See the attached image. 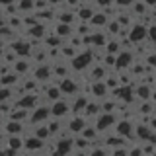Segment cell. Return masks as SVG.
<instances>
[{
  "label": "cell",
  "instance_id": "6da1fadb",
  "mask_svg": "<svg viewBox=\"0 0 156 156\" xmlns=\"http://www.w3.org/2000/svg\"><path fill=\"white\" fill-rule=\"evenodd\" d=\"M72 66V70L74 72H86L88 68L94 65V47H86V49H80V53L72 58V61H68Z\"/></svg>",
  "mask_w": 156,
  "mask_h": 156
},
{
  "label": "cell",
  "instance_id": "7a4b0ae2",
  "mask_svg": "<svg viewBox=\"0 0 156 156\" xmlns=\"http://www.w3.org/2000/svg\"><path fill=\"white\" fill-rule=\"evenodd\" d=\"M31 76L35 78L39 84L51 82L55 78V74H53V62H35V66L31 70Z\"/></svg>",
  "mask_w": 156,
  "mask_h": 156
},
{
  "label": "cell",
  "instance_id": "3957f363",
  "mask_svg": "<svg viewBox=\"0 0 156 156\" xmlns=\"http://www.w3.org/2000/svg\"><path fill=\"white\" fill-rule=\"evenodd\" d=\"M53 117L51 111V104H41L37 105L35 109H31V119H29V125H37V123H47Z\"/></svg>",
  "mask_w": 156,
  "mask_h": 156
},
{
  "label": "cell",
  "instance_id": "277c9868",
  "mask_svg": "<svg viewBox=\"0 0 156 156\" xmlns=\"http://www.w3.org/2000/svg\"><path fill=\"white\" fill-rule=\"evenodd\" d=\"M129 37L135 45H140L143 41L148 39V26H144L143 22H136L129 27Z\"/></svg>",
  "mask_w": 156,
  "mask_h": 156
},
{
  "label": "cell",
  "instance_id": "5b68a950",
  "mask_svg": "<svg viewBox=\"0 0 156 156\" xmlns=\"http://www.w3.org/2000/svg\"><path fill=\"white\" fill-rule=\"evenodd\" d=\"M65 121H66V131H68L70 135H74V136L80 135L82 131H84V127L90 123V121H88L82 113H80V115H70V117H68V119H65Z\"/></svg>",
  "mask_w": 156,
  "mask_h": 156
},
{
  "label": "cell",
  "instance_id": "8992f818",
  "mask_svg": "<svg viewBox=\"0 0 156 156\" xmlns=\"http://www.w3.org/2000/svg\"><path fill=\"white\" fill-rule=\"evenodd\" d=\"M27 125L29 123H22V121H14V119H4L2 133L4 135H23L26 136V133L29 131Z\"/></svg>",
  "mask_w": 156,
  "mask_h": 156
},
{
  "label": "cell",
  "instance_id": "52a82bcc",
  "mask_svg": "<svg viewBox=\"0 0 156 156\" xmlns=\"http://www.w3.org/2000/svg\"><path fill=\"white\" fill-rule=\"evenodd\" d=\"M58 86H61V90H62V96L74 98L76 94H80V82L72 76H66V78H62V80H58Z\"/></svg>",
  "mask_w": 156,
  "mask_h": 156
},
{
  "label": "cell",
  "instance_id": "ba28073f",
  "mask_svg": "<svg viewBox=\"0 0 156 156\" xmlns=\"http://www.w3.org/2000/svg\"><path fill=\"white\" fill-rule=\"evenodd\" d=\"M94 123H96V129L100 131V133L105 135V133H109V129H113V127H115L117 117H115V113H101Z\"/></svg>",
  "mask_w": 156,
  "mask_h": 156
},
{
  "label": "cell",
  "instance_id": "9c48e42d",
  "mask_svg": "<svg viewBox=\"0 0 156 156\" xmlns=\"http://www.w3.org/2000/svg\"><path fill=\"white\" fill-rule=\"evenodd\" d=\"M51 111H53V117H58V119H68L72 115V109H70V101L66 100H57L55 104H51Z\"/></svg>",
  "mask_w": 156,
  "mask_h": 156
},
{
  "label": "cell",
  "instance_id": "30bf717a",
  "mask_svg": "<svg viewBox=\"0 0 156 156\" xmlns=\"http://www.w3.org/2000/svg\"><path fill=\"white\" fill-rule=\"evenodd\" d=\"M101 113H104V109H101V101L100 100H90V101H88V105H86V109L82 111V115H84L90 123H94Z\"/></svg>",
  "mask_w": 156,
  "mask_h": 156
},
{
  "label": "cell",
  "instance_id": "8fae6325",
  "mask_svg": "<svg viewBox=\"0 0 156 156\" xmlns=\"http://www.w3.org/2000/svg\"><path fill=\"white\" fill-rule=\"evenodd\" d=\"M47 148V140H43V139H39V136L35 135H27L26 136V152L29 154H35V152H41V150H45Z\"/></svg>",
  "mask_w": 156,
  "mask_h": 156
},
{
  "label": "cell",
  "instance_id": "7c38bea8",
  "mask_svg": "<svg viewBox=\"0 0 156 156\" xmlns=\"http://www.w3.org/2000/svg\"><path fill=\"white\" fill-rule=\"evenodd\" d=\"M86 78H88V80H92V82L105 80V78H107V66L104 65V62H94V65L86 70Z\"/></svg>",
  "mask_w": 156,
  "mask_h": 156
},
{
  "label": "cell",
  "instance_id": "4fadbf2b",
  "mask_svg": "<svg viewBox=\"0 0 156 156\" xmlns=\"http://www.w3.org/2000/svg\"><path fill=\"white\" fill-rule=\"evenodd\" d=\"M152 84H148V82H144V80H136V84H135V94H136V100L139 101H146V100H150L152 98Z\"/></svg>",
  "mask_w": 156,
  "mask_h": 156
},
{
  "label": "cell",
  "instance_id": "5bb4252c",
  "mask_svg": "<svg viewBox=\"0 0 156 156\" xmlns=\"http://www.w3.org/2000/svg\"><path fill=\"white\" fill-rule=\"evenodd\" d=\"M107 96H111V90L107 88L105 84V80H96V82H92V98L94 100H105Z\"/></svg>",
  "mask_w": 156,
  "mask_h": 156
},
{
  "label": "cell",
  "instance_id": "9a60e30c",
  "mask_svg": "<svg viewBox=\"0 0 156 156\" xmlns=\"http://www.w3.org/2000/svg\"><path fill=\"white\" fill-rule=\"evenodd\" d=\"M135 62V53L133 51H121L119 55H117V70H129L131 65Z\"/></svg>",
  "mask_w": 156,
  "mask_h": 156
},
{
  "label": "cell",
  "instance_id": "2e32d148",
  "mask_svg": "<svg viewBox=\"0 0 156 156\" xmlns=\"http://www.w3.org/2000/svg\"><path fill=\"white\" fill-rule=\"evenodd\" d=\"M70 72H74V70H72L70 65H65V58H61V61L53 62V74H55L57 80H62V78L70 76Z\"/></svg>",
  "mask_w": 156,
  "mask_h": 156
},
{
  "label": "cell",
  "instance_id": "e0dca14e",
  "mask_svg": "<svg viewBox=\"0 0 156 156\" xmlns=\"http://www.w3.org/2000/svg\"><path fill=\"white\" fill-rule=\"evenodd\" d=\"M96 10H94V2H84L80 8L76 10V18L78 22H90L92 18H94Z\"/></svg>",
  "mask_w": 156,
  "mask_h": 156
},
{
  "label": "cell",
  "instance_id": "ac0fdd59",
  "mask_svg": "<svg viewBox=\"0 0 156 156\" xmlns=\"http://www.w3.org/2000/svg\"><path fill=\"white\" fill-rule=\"evenodd\" d=\"M57 22H62V23H70V26H74V23L78 22L76 12H74V10H68V8L57 10Z\"/></svg>",
  "mask_w": 156,
  "mask_h": 156
},
{
  "label": "cell",
  "instance_id": "d6986e66",
  "mask_svg": "<svg viewBox=\"0 0 156 156\" xmlns=\"http://www.w3.org/2000/svg\"><path fill=\"white\" fill-rule=\"evenodd\" d=\"M109 16H107V14L104 12V10H98V12L94 14V18H92L90 20V23H92V27H98V29H101V27H105L107 26V23H109Z\"/></svg>",
  "mask_w": 156,
  "mask_h": 156
},
{
  "label": "cell",
  "instance_id": "ffe728a7",
  "mask_svg": "<svg viewBox=\"0 0 156 156\" xmlns=\"http://www.w3.org/2000/svg\"><path fill=\"white\" fill-rule=\"evenodd\" d=\"M129 10H131V14H133L135 18H136V16H140V18H143V16H146V14L150 12V6L144 2V0H136V2H135V4H133V6H131Z\"/></svg>",
  "mask_w": 156,
  "mask_h": 156
},
{
  "label": "cell",
  "instance_id": "44dd1931",
  "mask_svg": "<svg viewBox=\"0 0 156 156\" xmlns=\"http://www.w3.org/2000/svg\"><path fill=\"white\" fill-rule=\"evenodd\" d=\"M55 33H57L58 37H62V39H68L72 33H74V26H70V23H62V22H57Z\"/></svg>",
  "mask_w": 156,
  "mask_h": 156
},
{
  "label": "cell",
  "instance_id": "7402d4cb",
  "mask_svg": "<svg viewBox=\"0 0 156 156\" xmlns=\"http://www.w3.org/2000/svg\"><path fill=\"white\" fill-rule=\"evenodd\" d=\"M22 78L23 76H20L16 70H12V72H8V74H4L0 78V84L2 86H18L20 82H22Z\"/></svg>",
  "mask_w": 156,
  "mask_h": 156
},
{
  "label": "cell",
  "instance_id": "603a6c76",
  "mask_svg": "<svg viewBox=\"0 0 156 156\" xmlns=\"http://www.w3.org/2000/svg\"><path fill=\"white\" fill-rule=\"evenodd\" d=\"M78 53H80V47H74L72 43H66V45H61V55L65 61H72Z\"/></svg>",
  "mask_w": 156,
  "mask_h": 156
},
{
  "label": "cell",
  "instance_id": "cb8c5ba5",
  "mask_svg": "<svg viewBox=\"0 0 156 156\" xmlns=\"http://www.w3.org/2000/svg\"><path fill=\"white\" fill-rule=\"evenodd\" d=\"M105 29H107V33H109V37H119L121 31H123V26H121V23L117 22L115 18H111L109 23L105 26Z\"/></svg>",
  "mask_w": 156,
  "mask_h": 156
},
{
  "label": "cell",
  "instance_id": "d4e9b609",
  "mask_svg": "<svg viewBox=\"0 0 156 156\" xmlns=\"http://www.w3.org/2000/svg\"><path fill=\"white\" fill-rule=\"evenodd\" d=\"M20 14H33L35 12V0H18Z\"/></svg>",
  "mask_w": 156,
  "mask_h": 156
},
{
  "label": "cell",
  "instance_id": "484cf974",
  "mask_svg": "<svg viewBox=\"0 0 156 156\" xmlns=\"http://www.w3.org/2000/svg\"><path fill=\"white\" fill-rule=\"evenodd\" d=\"M105 84H107V88H109L111 92L113 90H117V88L121 86V80H119V76H115V74H107V78H105Z\"/></svg>",
  "mask_w": 156,
  "mask_h": 156
},
{
  "label": "cell",
  "instance_id": "4316f807",
  "mask_svg": "<svg viewBox=\"0 0 156 156\" xmlns=\"http://www.w3.org/2000/svg\"><path fill=\"white\" fill-rule=\"evenodd\" d=\"M109 156H129V146H119V148H111Z\"/></svg>",
  "mask_w": 156,
  "mask_h": 156
},
{
  "label": "cell",
  "instance_id": "83f0119b",
  "mask_svg": "<svg viewBox=\"0 0 156 156\" xmlns=\"http://www.w3.org/2000/svg\"><path fill=\"white\" fill-rule=\"evenodd\" d=\"M82 4H84L82 0H65V8H68V10H74V12H76V10L82 6Z\"/></svg>",
  "mask_w": 156,
  "mask_h": 156
},
{
  "label": "cell",
  "instance_id": "f1b7e54d",
  "mask_svg": "<svg viewBox=\"0 0 156 156\" xmlns=\"http://www.w3.org/2000/svg\"><path fill=\"white\" fill-rule=\"evenodd\" d=\"M148 41L152 43V45H156V22L148 26Z\"/></svg>",
  "mask_w": 156,
  "mask_h": 156
},
{
  "label": "cell",
  "instance_id": "f546056e",
  "mask_svg": "<svg viewBox=\"0 0 156 156\" xmlns=\"http://www.w3.org/2000/svg\"><path fill=\"white\" fill-rule=\"evenodd\" d=\"M94 4L100 10H104V8H109V6H113L115 4V0H94Z\"/></svg>",
  "mask_w": 156,
  "mask_h": 156
},
{
  "label": "cell",
  "instance_id": "4dcf8cb0",
  "mask_svg": "<svg viewBox=\"0 0 156 156\" xmlns=\"http://www.w3.org/2000/svg\"><path fill=\"white\" fill-rule=\"evenodd\" d=\"M135 2H136V0H115V6H119L121 10H123V8H125V10H129Z\"/></svg>",
  "mask_w": 156,
  "mask_h": 156
},
{
  "label": "cell",
  "instance_id": "1f68e13d",
  "mask_svg": "<svg viewBox=\"0 0 156 156\" xmlns=\"http://www.w3.org/2000/svg\"><path fill=\"white\" fill-rule=\"evenodd\" d=\"M49 6L55 10H61V8H65V0H49Z\"/></svg>",
  "mask_w": 156,
  "mask_h": 156
},
{
  "label": "cell",
  "instance_id": "d6a6232c",
  "mask_svg": "<svg viewBox=\"0 0 156 156\" xmlns=\"http://www.w3.org/2000/svg\"><path fill=\"white\" fill-rule=\"evenodd\" d=\"M68 156H88V152H86V150H72Z\"/></svg>",
  "mask_w": 156,
  "mask_h": 156
},
{
  "label": "cell",
  "instance_id": "836d02e7",
  "mask_svg": "<svg viewBox=\"0 0 156 156\" xmlns=\"http://www.w3.org/2000/svg\"><path fill=\"white\" fill-rule=\"evenodd\" d=\"M18 0H0V4H2V6H10V4H16Z\"/></svg>",
  "mask_w": 156,
  "mask_h": 156
},
{
  "label": "cell",
  "instance_id": "e575fe53",
  "mask_svg": "<svg viewBox=\"0 0 156 156\" xmlns=\"http://www.w3.org/2000/svg\"><path fill=\"white\" fill-rule=\"evenodd\" d=\"M144 2H146V4H148V6H150V8H154V6H156V0H144Z\"/></svg>",
  "mask_w": 156,
  "mask_h": 156
},
{
  "label": "cell",
  "instance_id": "d590c367",
  "mask_svg": "<svg viewBox=\"0 0 156 156\" xmlns=\"http://www.w3.org/2000/svg\"><path fill=\"white\" fill-rule=\"evenodd\" d=\"M150 100H152L154 104H156V88H154V90H152V98H150Z\"/></svg>",
  "mask_w": 156,
  "mask_h": 156
},
{
  "label": "cell",
  "instance_id": "8d00e7d4",
  "mask_svg": "<svg viewBox=\"0 0 156 156\" xmlns=\"http://www.w3.org/2000/svg\"><path fill=\"white\" fill-rule=\"evenodd\" d=\"M154 82H156V70H154Z\"/></svg>",
  "mask_w": 156,
  "mask_h": 156
}]
</instances>
